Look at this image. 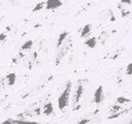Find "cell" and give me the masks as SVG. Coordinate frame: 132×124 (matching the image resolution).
<instances>
[{"label": "cell", "instance_id": "6da1fadb", "mask_svg": "<svg viewBox=\"0 0 132 124\" xmlns=\"http://www.w3.org/2000/svg\"><path fill=\"white\" fill-rule=\"evenodd\" d=\"M71 89H72V83L69 81L66 84L65 89L63 90V92L61 93V95L58 98V107H59V110L63 111L69 104V98H70Z\"/></svg>", "mask_w": 132, "mask_h": 124}, {"label": "cell", "instance_id": "7a4b0ae2", "mask_svg": "<svg viewBox=\"0 0 132 124\" xmlns=\"http://www.w3.org/2000/svg\"><path fill=\"white\" fill-rule=\"evenodd\" d=\"M70 47H71V38L68 36L65 39V41L62 43V45L59 49H57L58 50V53H57V56H56V65H58L61 62V60L64 58V56L68 53Z\"/></svg>", "mask_w": 132, "mask_h": 124}, {"label": "cell", "instance_id": "3957f363", "mask_svg": "<svg viewBox=\"0 0 132 124\" xmlns=\"http://www.w3.org/2000/svg\"><path fill=\"white\" fill-rule=\"evenodd\" d=\"M62 1L61 0H46L45 1V8L47 10H54L62 6Z\"/></svg>", "mask_w": 132, "mask_h": 124}, {"label": "cell", "instance_id": "277c9868", "mask_svg": "<svg viewBox=\"0 0 132 124\" xmlns=\"http://www.w3.org/2000/svg\"><path fill=\"white\" fill-rule=\"evenodd\" d=\"M103 98H104V96H103V87L98 86L97 89L94 92V102L99 104L103 101Z\"/></svg>", "mask_w": 132, "mask_h": 124}, {"label": "cell", "instance_id": "5b68a950", "mask_svg": "<svg viewBox=\"0 0 132 124\" xmlns=\"http://www.w3.org/2000/svg\"><path fill=\"white\" fill-rule=\"evenodd\" d=\"M84 94V86L81 84H78L76 89H75V92H74V96H73V103L76 104L78 103V101L80 100L81 96Z\"/></svg>", "mask_w": 132, "mask_h": 124}, {"label": "cell", "instance_id": "8992f818", "mask_svg": "<svg viewBox=\"0 0 132 124\" xmlns=\"http://www.w3.org/2000/svg\"><path fill=\"white\" fill-rule=\"evenodd\" d=\"M42 113L45 115V116H50L54 113V106H53V103L52 102H46L44 105H43V109H42Z\"/></svg>", "mask_w": 132, "mask_h": 124}, {"label": "cell", "instance_id": "52a82bcc", "mask_svg": "<svg viewBox=\"0 0 132 124\" xmlns=\"http://www.w3.org/2000/svg\"><path fill=\"white\" fill-rule=\"evenodd\" d=\"M91 30H92V25L91 24H87L82 27L81 31H80V37L81 38H86L89 36V34L91 33Z\"/></svg>", "mask_w": 132, "mask_h": 124}, {"label": "cell", "instance_id": "ba28073f", "mask_svg": "<svg viewBox=\"0 0 132 124\" xmlns=\"http://www.w3.org/2000/svg\"><path fill=\"white\" fill-rule=\"evenodd\" d=\"M68 36H69V33L67 31H64V32H62V33L59 34V37H58V40H57V49H59L62 45V43L65 41V39Z\"/></svg>", "mask_w": 132, "mask_h": 124}, {"label": "cell", "instance_id": "9c48e42d", "mask_svg": "<svg viewBox=\"0 0 132 124\" xmlns=\"http://www.w3.org/2000/svg\"><path fill=\"white\" fill-rule=\"evenodd\" d=\"M5 80H6L8 86H13L16 81V74L14 72H10L5 76Z\"/></svg>", "mask_w": 132, "mask_h": 124}, {"label": "cell", "instance_id": "30bf717a", "mask_svg": "<svg viewBox=\"0 0 132 124\" xmlns=\"http://www.w3.org/2000/svg\"><path fill=\"white\" fill-rule=\"evenodd\" d=\"M96 43H97V38L96 37H89L85 41V45H87L90 49H94L96 47Z\"/></svg>", "mask_w": 132, "mask_h": 124}, {"label": "cell", "instance_id": "8fae6325", "mask_svg": "<svg viewBox=\"0 0 132 124\" xmlns=\"http://www.w3.org/2000/svg\"><path fill=\"white\" fill-rule=\"evenodd\" d=\"M129 102H131V100L124 96H119L116 100V103H118V104H125V103H129Z\"/></svg>", "mask_w": 132, "mask_h": 124}, {"label": "cell", "instance_id": "7c38bea8", "mask_svg": "<svg viewBox=\"0 0 132 124\" xmlns=\"http://www.w3.org/2000/svg\"><path fill=\"white\" fill-rule=\"evenodd\" d=\"M32 45H33V41L31 39H29L26 42H24V44L22 45L21 49H22V51H28V50H30L32 48Z\"/></svg>", "mask_w": 132, "mask_h": 124}, {"label": "cell", "instance_id": "4fadbf2b", "mask_svg": "<svg viewBox=\"0 0 132 124\" xmlns=\"http://www.w3.org/2000/svg\"><path fill=\"white\" fill-rule=\"evenodd\" d=\"M118 7H119V8H120V10H121V17H122V18H124V19H125V18L129 17V14H130V11H129V10H127L126 8H123L121 4H120Z\"/></svg>", "mask_w": 132, "mask_h": 124}, {"label": "cell", "instance_id": "5bb4252c", "mask_svg": "<svg viewBox=\"0 0 132 124\" xmlns=\"http://www.w3.org/2000/svg\"><path fill=\"white\" fill-rule=\"evenodd\" d=\"M45 5V2H39V3H37L35 6H34V8H33V12H36V11H39V10H41L42 8H43V6Z\"/></svg>", "mask_w": 132, "mask_h": 124}, {"label": "cell", "instance_id": "9a60e30c", "mask_svg": "<svg viewBox=\"0 0 132 124\" xmlns=\"http://www.w3.org/2000/svg\"><path fill=\"white\" fill-rule=\"evenodd\" d=\"M119 111H121V104L116 103V104H113V105L110 107V113H111V114H114V113H117V112H119Z\"/></svg>", "mask_w": 132, "mask_h": 124}, {"label": "cell", "instance_id": "2e32d148", "mask_svg": "<svg viewBox=\"0 0 132 124\" xmlns=\"http://www.w3.org/2000/svg\"><path fill=\"white\" fill-rule=\"evenodd\" d=\"M127 75H132V62L128 63L126 66V70H125Z\"/></svg>", "mask_w": 132, "mask_h": 124}, {"label": "cell", "instance_id": "e0dca14e", "mask_svg": "<svg viewBox=\"0 0 132 124\" xmlns=\"http://www.w3.org/2000/svg\"><path fill=\"white\" fill-rule=\"evenodd\" d=\"M121 4L122 5H131L132 0H121Z\"/></svg>", "mask_w": 132, "mask_h": 124}, {"label": "cell", "instance_id": "ac0fdd59", "mask_svg": "<svg viewBox=\"0 0 132 124\" xmlns=\"http://www.w3.org/2000/svg\"><path fill=\"white\" fill-rule=\"evenodd\" d=\"M5 38H6V34H5V33H1V34H0V41L5 40Z\"/></svg>", "mask_w": 132, "mask_h": 124}, {"label": "cell", "instance_id": "d6986e66", "mask_svg": "<svg viewBox=\"0 0 132 124\" xmlns=\"http://www.w3.org/2000/svg\"><path fill=\"white\" fill-rule=\"evenodd\" d=\"M89 122H90V121H89L88 119H84V120H81V121H79L78 123H79V124H84V123H89Z\"/></svg>", "mask_w": 132, "mask_h": 124}, {"label": "cell", "instance_id": "ffe728a7", "mask_svg": "<svg viewBox=\"0 0 132 124\" xmlns=\"http://www.w3.org/2000/svg\"><path fill=\"white\" fill-rule=\"evenodd\" d=\"M130 123H132V118H131V120H130Z\"/></svg>", "mask_w": 132, "mask_h": 124}]
</instances>
